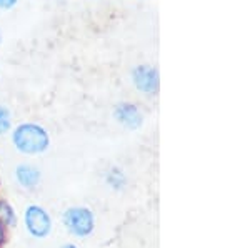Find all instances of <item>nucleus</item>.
<instances>
[{"label": "nucleus", "instance_id": "nucleus-1", "mask_svg": "<svg viewBox=\"0 0 250 248\" xmlns=\"http://www.w3.org/2000/svg\"><path fill=\"white\" fill-rule=\"evenodd\" d=\"M14 145L19 152H23V153H42V152L47 150L48 143V134L42 129L40 125H35V123H22L19 125L14 132Z\"/></svg>", "mask_w": 250, "mask_h": 248}, {"label": "nucleus", "instance_id": "nucleus-2", "mask_svg": "<svg viewBox=\"0 0 250 248\" xmlns=\"http://www.w3.org/2000/svg\"><path fill=\"white\" fill-rule=\"evenodd\" d=\"M63 222H65L68 231H72L74 235H79V237H85L94 230V217H92L90 210L87 209L67 210Z\"/></svg>", "mask_w": 250, "mask_h": 248}, {"label": "nucleus", "instance_id": "nucleus-3", "mask_svg": "<svg viewBox=\"0 0 250 248\" xmlns=\"http://www.w3.org/2000/svg\"><path fill=\"white\" fill-rule=\"evenodd\" d=\"M135 89L145 95H154L159 90V72L150 65H139L132 70Z\"/></svg>", "mask_w": 250, "mask_h": 248}, {"label": "nucleus", "instance_id": "nucleus-4", "mask_svg": "<svg viewBox=\"0 0 250 248\" xmlns=\"http://www.w3.org/2000/svg\"><path fill=\"white\" fill-rule=\"evenodd\" d=\"M25 225L34 237H45L50 231V217L40 207H29L25 211Z\"/></svg>", "mask_w": 250, "mask_h": 248}, {"label": "nucleus", "instance_id": "nucleus-5", "mask_svg": "<svg viewBox=\"0 0 250 248\" xmlns=\"http://www.w3.org/2000/svg\"><path fill=\"white\" fill-rule=\"evenodd\" d=\"M114 117L120 125H124L125 129L130 130L139 129L144 122L142 112L137 109L134 103H120V105H117L114 110Z\"/></svg>", "mask_w": 250, "mask_h": 248}, {"label": "nucleus", "instance_id": "nucleus-6", "mask_svg": "<svg viewBox=\"0 0 250 248\" xmlns=\"http://www.w3.org/2000/svg\"><path fill=\"white\" fill-rule=\"evenodd\" d=\"M15 178L25 189H34L40 180V172L32 165H20L15 170Z\"/></svg>", "mask_w": 250, "mask_h": 248}, {"label": "nucleus", "instance_id": "nucleus-7", "mask_svg": "<svg viewBox=\"0 0 250 248\" xmlns=\"http://www.w3.org/2000/svg\"><path fill=\"white\" fill-rule=\"evenodd\" d=\"M0 220L7 225H14V210L10 209V205L7 202H0Z\"/></svg>", "mask_w": 250, "mask_h": 248}, {"label": "nucleus", "instance_id": "nucleus-8", "mask_svg": "<svg viewBox=\"0 0 250 248\" xmlns=\"http://www.w3.org/2000/svg\"><path fill=\"white\" fill-rule=\"evenodd\" d=\"M10 112L7 107L0 105V135H3L10 129Z\"/></svg>", "mask_w": 250, "mask_h": 248}, {"label": "nucleus", "instance_id": "nucleus-9", "mask_svg": "<svg viewBox=\"0 0 250 248\" xmlns=\"http://www.w3.org/2000/svg\"><path fill=\"white\" fill-rule=\"evenodd\" d=\"M19 0H0V9L2 10H10L17 5Z\"/></svg>", "mask_w": 250, "mask_h": 248}, {"label": "nucleus", "instance_id": "nucleus-10", "mask_svg": "<svg viewBox=\"0 0 250 248\" xmlns=\"http://www.w3.org/2000/svg\"><path fill=\"white\" fill-rule=\"evenodd\" d=\"M2 238H3V231H2V227H0V242H2Z\"/></svg>", "mask_w": 250, "mask_h": 248}, {"label": "nucleus", "instance_id": "nucleus-11", "mask_svg": "<svg viewBox=\"0 0 250 248\" xmlns=\"http://www.w3.org/2000/svg\"><path fill=\"white\" fill-rule=\"evenodd\" d=\"M63 248H77V247H74V245H65Z\"/></svg>", "mask_w": 250, "mask_h": 248}, {"label": "nucleus", "instance_id": "nucleus-12", "mask_svg": "<svg viewBox=\"0 0 250 248\" xmlns=\"http://www.w3.org/2000/svg\"><path fill=\"white\" fill-rule=\"evenodd\" d=\"M0 43H2V35H0Z\"/></svg>", "mask_w": 250, "mask_h": 248}]
</instances>
